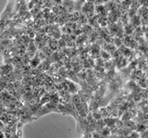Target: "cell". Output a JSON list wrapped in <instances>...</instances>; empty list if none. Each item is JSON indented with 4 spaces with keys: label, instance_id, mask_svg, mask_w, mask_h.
Here are the masks:
<instances>
[{
    "label": "cell",
    "instance_id": "obj_1",
    "mask_svg": "<svg viewBox=\"0 0 148 138\" xmlns=\"http://www.w3.org/2000/svg\"><path fill=\"white\" fill-rule=\"evenodd\" d=\"M129 138H139V135H138V133H132L131 135V136H130Z\"/></svg>",
    "mask_w": 148,
    "mask_h": 138
}]
</instances>
